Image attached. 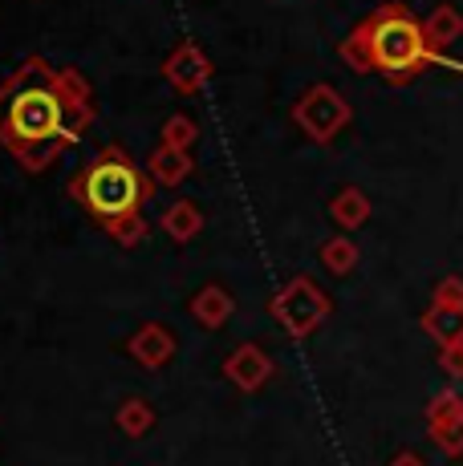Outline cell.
I'll return each mask as SVG.
<instances>
[{"label": "cell", "instance_id": "15", "mask_svg": "<svg viewBox=\"0 0 463 466\" xmlns=\"http://www.w3.org/2000/svg\"><path fill=\"white\" fill-rule=\"evenodd\" d=\"M163 231L175 239V244H191L203 231V211L195 208L191 199H175L171 208L163 211Z\"/></svg>", "mask_w": 463, "mask_h": 466}, {"label": "cell", "instance_id": "11", "mask_svg": "<svg viewBox=\"0 0 463 466\" xmlns=\"http://www.w3.org/2000/svg\"><path fill=\"white\" fill-rule=\"evenodd\" d=\"M418 325H423V333L435 340L439 349H451L463 340V304H435L418 317Z\"/></svg>", "mask_w": 463, "mask_h": 466}, {"label": "cell", "instance_id": "8", "mask_svg": "<svg viewBox=\"0 0 463 466\" xmlns=\"http://www.w3.org/2000/svg\"><path fill=\"white\" fill-rule=\"evenodd\" d=\"M273 373H277V361H273L256 340H244V345H236L224 357V378L244 393H256L261 385H269Z\"/></svg>", "mask_w": 463, "mask_h": 466}, {"label": "cell", "instance_id": "19", "mask_svg": "<svg viewBox=\"0 0 463 466\" xmlns=\"http://www.w3.org/2000/svg\"><path fill=\"white\" fill-rule=\"evenodd\" d=\"M435 304H463V276H443L431 292Z\"/></svg>", "mask_w": 463, "mask_h": 466}, {"label": "cell", "instance_id": "18", "mask_svg": "<svg viewBox=\"0 0 463 466\" xmlns=\"http://www.w3.org/2000/svg\"><path fill=\"white\" fill-rule=\"evenodd\" d=\"M163 147H175V150H191L195 138H200V127H195V118H187V114H171V118L163 122Z\"/></svg>", "mask_w": 463, "mask_h": 466}, {"label": "cell", "instance_id": "6", "mask_svg": "<svg viewBox=\"0 0 463 466\" xmlns=\"http://www.w3.org/2000/svg\"><path fill=\"white\" fill-rule=\"evenodd\" d=\"M163 77L175 94L195 97L203 86L211 82V57L203 53L200 41H180L163 61Z\"/></svg>", "mask_w": 463, "mask_h": 466}, {"label": "cell", "instance_id": "12", "mask_svg": "<svg viewBox=\"0 0 463 466\" xmlns=\"http://www.w3.org/2000/svg\"><path fill=\"white\" fill-rule=\"evenodd\" d=\"M232 312H236V300H232V292L220 289V284H203V289L191 297V317L200 320L203 329H211V333L228 325Z\"/></svg>", "mask_w": 463, "mask_h": 466}, {"label": "cell", "instance_id": "4", "mask_svg": "<svg viewBox=\"0 0 463 466\" xmlns=\"http://www.w3.org/2000/svg\"><path fill=\"white\" fill-rule=\"evenodd\" d=\"M329 312H334V300H329V292L317 289L309 276H293L277 297L269 300V317L297 340L314 337L329 320Z\"/></svg>", "mask_w": 463, "mask_h": 466}, {"label": "cell", "instance_id": "14", "mask_svg": "<svg viewBox=\"0 0 463 466\" xmlns=\"http://www.w3.org/2000/svg\"><path fill=\"white\" fill-rule=\"evenodd\" d=\"M370 211H374V203L362 187H342V191L334 195V203H329V219L342 231H358L362 223L370 219Z\"/></svg>", "mask_w": 463, "mask_h": 466}, {"label": "cell", "instance_id": "10", "mask_svg": "<svg viewBox=\"0 0 463 466\" xmlns=\"http://www.w3.org/2000/svg\"><path fill=\"white\" fill-rule=\"evenodd\" d=\"M191 170H195L191 150H175V147H163V142H159L147 158V175L155 187H180L191 178Z\"/></svg>", "mask_w": 463, "mask_h": 466}, {"label": "cell", "instance_id": "16", "mask_svg": "<svg viewBox=\"0 0 463 466\" xmlns=\"http://www.w3.org/2000/svg\"><path fill=\"white\" fill-rule=\"evenodd\" d=\"M114 426L127 438H147L155 430V406L147 398H127L118 410H114Z\"/></svg>", "mask_w": 463, "mask_h": 466}, {"label": "cell", "instance_id": "20", "mask_svg": "<svg viewBox=\"0 0 463 466\" xmlns=\"http://www.w3.org/2000/svg\"><path fill=\"white\" fill-rule=\"evenodd\" d=\"M439 370L448 373L451 381H463V340L451 349H439Z\"/></svg>", "mask_w": 463, "mask_h": 466}, {"label": "cell", "instance_id": "7", "mask_svg": "<svg viewBox=\"0 0 463 466\" xmlns=\"http://www.w3.org/2000/svg\"><path fill=\"white\" fill-rule=\"evenodd\" d=\"M427 434H431V442L448 459L463 454V398L456 390H443L431 398V406H427Z\"/></svg>", "mask_w": 463, "mask_h": 466}, {"label": "cell", "instance_id": "1", "mask_svg": "<svg viewBox=\"0 0 463 466\" xmlns=\"http://www.w3.org/2000/svg\"><path fill=\"white\" fill-rule=\"evenodd\" d=\"M94 89L77 69L25 57L0 86V147L29 175H41L94 127Z\"/></svg>", "mask_w": 463, "mask_h": 466}, {"label": "cell", "instance_id": "17", "mask_svg": "<svg viewBox=\"0 0 463 466\" xmlns=\"http://www.w3.org/2000/svg\"><path fill=\"white\" fill-rule=\"evenodd\" d=\"M317 256H322V268L329 276H350L354 268H358V259H362L358 244H354L350 236H329Z\"/></svg>", "mask_w": 463, "mask_h": 466}, {"label": "cell", "instance_id": "13", "mask_svg": "<svg viewBox=\"0 0 463 466\" xmlns=\"http://www.w3.org/2000/svg\"><path fill=\"white\" fill-rule=\"evenodd\" d=\"M423 33L435 49L448 53L456 41H463V13L451 5V0H443V5H435L431 13L423 16Z\"/></svg>", "mask_w": 463, "mask_h": 466}, {"label": "cell", "instance_id": "21", "mask_svg": "<svg viewBox=\"0 0 463 466\" xmlns=\"http://www.w3.org/2000/svg\"><path fill=\"white\" fill-rule=\"evenodd\" d=\"M386 466H427L423 459H418V454L415 451H403V454H395V459H390Z\"/></svg>", "mask_w": 463, "mask_h": 466}, {"label": "cell", "instance_id": "9", "mask_svg": "<svg viewBox=\"0 0 463 466\" xmlns=\"http://www.w3.org/2000/svg\"><path fill=\"white\" fill-rule=\"evenodd\" d=\"M175 333L167 325H159V320H147V325H139L135 333H130L127 340V353L135 357V365L139 370H147V373H155V370H163L167 361L175 357Z\"/></svg>", "mask_w": 463, "mask_h": 466}, {"label": "cell", "instance_id": "3", "mask_svg": "<svg viewBox=\"0 0 463 466\" xmlns=\"http://www.w3.org/2000/svg\"><path fill=\"white\" fill-rule=\"evenodd\" d=\"M150 175L122 147L106 142L102 150L69 178V199L77 203L114 244L139 248L147 236L142 203L150 199Z\"/></svg>", "mask_w": 463, "mask_h": 466}, {"label": "cell", "instance_id": "5", "mask_svg": "<svg viewBox=\"0 0 463 466\" xmlns=\"http://www.w3.org/2000/svg\"><path fill=\"white\" fill-rule=\"evenodd\" d=\"M354 110L334 86H309L305 94L293 102V122L317 147H329L345 127H350Z\"/></svg>", "mask_w": 463, "mask_h": 466}, {"label": "cell", "instance_id": "2", "mask_svg": "<svg viewBox=\"0 0 463 466\" xmlns=\"http://www.w3.org/2000/svg\"><path fill=\"white\" fill-rule=\"evenodd\" d=\"M337 57L358 74H374L386 86H411L431 66H443L451 74H463V61H451L439 53L423 33V21L403 5L386 0L374 13H366L350 29V37L337 45Z\"/></svg>", "mask_w": 463, "mask_h": 466}]
</instances>
